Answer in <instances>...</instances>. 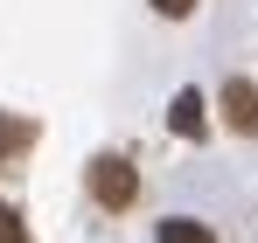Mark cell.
<instances>
[{
    "instance_id": "obj_6",
    "label": "cell",
    "mask_w": 258,
    "mask_h": 243,
    "mask_svg": "<svg viewBox=\"0 0 258 243\" xmlns=\"http://www.w3.org/2000/svg\"><path fill=\"white\" fill-rule=\"evenodd\" d=\"M0 243H28V229H21V215L0 202Z\"/></svg>"
},
{
    "instance_id": "obj_3",
    "label": "cell",
    "mask_w": 258,
    "mask_h": 243,
    "mask_svg": "<svg viewBox=\"0 0 258 243\" xmlns=\"http://www.w3.org/2000/svg\"><path fill=\"white\" fill-rule=\"evenodd\" d=\"M168 125L181 132V139H203V132H210V118H203V90H174V104H168Z\"/></svg>"
},
{
    "instance_id": "obj_5",
    "label": "cell",
    "mask_w": 258,
    "mask_h": 243,
    "mask_svg": "<svg viewBox=\"0 0 258 243\" xmlns=\"http://www.w3.org/2000/svg\"><path fill=\"white\" fill-rule=\"evenodd\" d=\"M161 243H216V229L196 222V215H168V222H161Z\"/></svg>"
},
{
    "instance_id": "obj_1",
    "label": "cell",
    "mask_w": 258,
    "mask_h": 243,
    "mask_svg": "<svg viewBox=\"0 0 258 243\" xmlns=\"http://www.w3.org/2000/svg\"><path fill=\"white\" fill-rule=\"evenodd\" d=\"M84 188H91V202L112 208V215L140 202V174H133V160H119V153H98V160L84 167Z\"/></svg>"
},
{
    "instance_id": "obj_7",
    "label": "cell",
    "mask_w": 258,
    "mask_h": 243,
    "mask_svg": "<svg viewBox=\"0 0 258 243\" xmlns=\"http://www.w3.org/2000/svg\"><path fill=\"white\" fill-rule=\"evenodd\" d=\"M154 7H161L168 21H181V14H196V0H154Z\"/></svg>"
},
{
    "instance_id": "obj_2",
    "label": "cell",
    "mask_w": 258,
    "mask_h": 243,
    "mask_svg": "<svg viewBox=\"0 0 258 243\" xmlns=\"http://www.w3.org/2000/svg\"><path fill=\"white\" fill-rule=\"evenodd\" d=\"M223 118H230V132H258V83L244 77L223 83Z\"/></svg>"
},
{
    "instance_id": "obj_4",
    "label": "cell",
    "mask_w": 258,
    "mask_h": 243,
    "mask_svg": "<svg viewBox=\"0 0 258 243\" xmlns=\"http://www.w3.org/2000/svg\"><path fill=\"white\" fill-rule=\"evenodd\" d=\"M28 146H35V125H28V118H14V111H0V167H7V160H21Z\"/></svg>"
}]
</instances>
